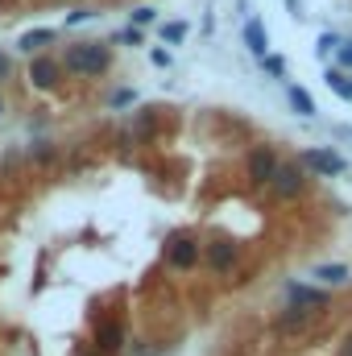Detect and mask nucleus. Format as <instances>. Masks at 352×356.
<instances>
[{"label":"nucleus","instance_id":"obj_1","mask_svg":"<svg viewBox=\"0 0 352 356\" xmlns=\"http://www.w3.org/2000/svg\"><path fill=\"white\" fill-rule=\"evenodd\" d=\"M58 63H63L67 75H83V79H91V75H104V71L112 67V50H108L104 42H75V46L63 50Z\"/></svg>","mask_w":352,"mask_h":356},{"label":"nucleus","instance_id":"obj_2","mask_svg":"<svg viewBox=\"0 0 352 356\" xmlns=\"http://www.w3.org/2000/svg\"><path fill=\"white\" fill-rule=\"evenodd\" d=\"M199 257H203V249H199V241L195 236H186V232H178L166 241V266L178 269V273H186V269L199 266Z\"/></svg>","mask_w":352,"mask_h":356},{"label":"nucleus","instance_id":"obj_3","mask_svg":"<svg viewBox=\"0 0 352 356\" xmlns=\"http://www.w3.org/2000/svg\"><path fill=\"white\" fill-rule=\"evenodd\" d=\"M298 166H303V170H315L319 178H340L349 170V162H344L336 149H303V154H298Z\"/></svg>","mask_w":352,"mask_h":356},{"label":"nucleus","instance_id":"obj_4","mask_svg":"<svg viewBox=\"0 0 352 356\" xmlns=\"http://www.w3.org/2000/svg\"><path fill=\"white\" fill-rule=\"evenodd\" d=\"M269 191H273L278 199H298V195L307 191V170H303L298 162H282L278 175H273V182H269Z\"/></svg>","mask_w":352,"mask_h":356},{"label":"nucleus","instance_id":"obj_5","mask_svg":"<svg viewBox=\"0 0 352 356\" xmlns=\"http://www.w3.org/2000/svg\"><path fill=\"white\" fill-rule=\"evenodd\" d=\"M278 149L273 145H253L249 149V162H245V175H249V182H273V175H278Z\"/></svg>","mask_w":352,"mask_h":356},{"label":"nucleus","instance_id":"obj_6","mask_svg":"<svg viewBox=\"0 0 352 356\" xmlns=\"http://www.w3.org/2000/svg\"><path fill=\"white\" fill-rule=\"evenodd\" d=\"M58 79H63V63L54 54H33L29 58V83L38 91H54Z\"/></svg>","mask_w":352,"mask_h":356},{"label":"nucleus","instance_id":"obj_7","mask_svg":"<svg viewBox=\"0 0 352 356\" xmlns=\"http://www.w3.org/2000/svg\"><path fill=\"white\" fill-rule=\"evenodd\" d=\"M286 302L294 307V311H323L328 302H332V294L328 290H319V286H303V282H290L286 286Z\"/></svg>","mask_w":352,"mask_h":356},{"label":"nucleus","instance_id":"obj_8","mask_svg":"<svg viewBox=\"0 0 352 356\" xmlns=\"http://www.w3.org/2000/svg\"><path fill=\"white\" fill-rule=\"evenodd\" d=\"M125 323L120 319H99L95 323V348L104 356H116V353H125Z\"/></svg>","mask_w":352,"mask_h":356},{"label":"nucleus","instance_id":"obj_9","mask_svg":"<svg viewBox=\"0 0 352 356\" xmlns=\"http://www.w3.org/2000/svg\"><path fill=\"white\" fill-rule=\"evenodd\" d=\"M237 257H241V249L232 245V241H211V245H203V261L211 273H228V269L237 266Z\"/></svg>","mask_w":352,"mask_h":356},{"label":"nucleus","instance_id":"obj_10","mask_svg":"<svg viewBox=\"0 0 352 356\" xmlns=\"http://www.w3.org/2000/svg\"><path fill=\"white\" fill-rule=\"evenodd\" d=\"M50 42H58V29H29V33H21V42H17V46L33 58V54H46V46H50Z\"/></svg>","mask_w":352,"mask_h":356},{"label":"nucleus","instance_id":"obj_11","mask_svg":"<svg viewBox=\"0 0 352 356\" xmlns=\"http://www.w3.org/2000/svg\"><path fill=\"white\" fill-rule=\"evenodd\" d=\"M245 46L253 50V58H257V63L269 54V33H265L262 21H245Z\"/></svg>","mask_w":352,"mask_h":356},{"label":"nucleus","instance_id":"obj_12","mask_svg":"<svg viewBox=\"0 0 352 356\" xmlns=\"http://www.w3.org/2000/svg\"><path fill=\"white\" fill-rule=\"evenodd\" d=\"M311 319H315L311 311H294V307H286V311H282V319H278V327H282V332H307V327H311Z\"/></svg>","mask_w":352,"mask_h":356},{"label":"nucleus","instance_id":"obj_13","mask_svg":"<svg viewBox=\"0 0 352 356\" xmlns=\"http://www.w3.org/2000/svg\"><path fill=\"white\" fill-rule=\"evenodd\" d=\"M286 95H290V108H294L298 116H315V112H319V108H315V99H311V91H303L298 83H290Z\"/></svg>","mask_w":352,"mask_h":356},{"label":"nucleus","instance_id":"obj_14","mask_svg":"<svg viewBox=\"0 0 352 356\" xmlns=\"http://www.w3.org/2000/svg\"><path fill=\"white\" fill-rule=\"evenodd\" d=\"M323 83H328V88L336 91L340 99H352V75L336 71V67H328V71H323Z\"/></svg>","mask_w":352,"mask_h":356},{"label":"nucleus","instance_id":"obj_15","mask_svg":"<svg viewBox=\"0 0 352 356\" xmlns=\"http://www.w3.org/2000/svg\"><path fill=\"white\" fill-rule=\"evenodd\" d=\"M311 277H319L323 286H344V282H349V266H340V261H336V266H315Z\"/></svg>","mask_w":352,"mask_h":356},{"label":"nucleus","instance_id":"obj_16","mask_svg":"<svg viewBox=\"0 0 352 356\" xmlns=\"http://www.w3.org/2000/svg\"><path fill=\"white\" fill-rule=\"evenodd\" d=\"M186 33H191V29H186V21H170V25H162V42H170V46H178Z\"/></svg>","mask_w":352,"mask_h":356},{"label":"nucleus","instance_id":"obj_17","mask_svg":"<svg viewBox=\"0 0 352 356\" xmlns=\"http://www.w3.org/2000/svg\"><path fill=\"white\" fill-rule=\"evenodd\" d=\"M29 158H33V162H42V166H46V162H54V158H58V154H54V145H50V141H38V145H29Z\"/></svg>","mask_w":352,"mask_h":356},{"label":"nucleus","instance_id":"obj_18","mask_svg":"<svg viewBox=\"0 0 352 356\" xmlns=\"http://www.w3.org/2000/svg\"><path fill=\"white\" fill-rule=\"evenodd\" d=\"M262 71H265V75H273V79H286V63H282L278 54H265V58H262Z\"/></svg>","mask_w":352,"mask_h":356},{"label":"nucleus","instance_id":"obj_19","mask_svg":"<svg viewBox=\"0 0 352 356\" xmlns=\"http://www.w3.org/2000/svg\"><path fill=\"white\" fill-rule=\"evenodd\" d=\"M336 50H340V38H336V33H323V38H319V58H328V54H336Z\"/></svg>","mask_w":352,"mask_h":356},{"label":"nucleus","instance_id":"obj_20","mask_svg":"<svg viewBox=\"0 0 352 356\" xmlns=\"http://www.w3.org/2000/svg\"><path fill=\"white\" fill-rule=\"evenodd\" d=\"M116 42H125V46H141V29H133V25H129V29H120V33H116Z\"/></svg>","mask_w":352,"mask_h":356},{"label":"nucleus","instance_id":"obj_21","mask_svg":"<svg viewBox=\"0 0 352 356\" xmlns=\"http://www.w3.org/2000/svg\"><path fill=\"white\" fill-rule=\"evenodd\" d=\"M150 21H154V8H133V29L150 25Z\"/></svg>","mask_w":352,"mask_h":356},{"label":"nucleus","instance_id":"obj_22","mask_svg":"<svg viewBox=\"0 0 352 356\" xmlns=\"http://www.w3.org/2000/svg\"><path fill=\"white\" fill-rule=\"evenodd\" d=\"M336 58H340V67H352V42H340V50H336Z\"/></svg>","mask_w":352,"mask_h":356},{"label":"nucleus","instance_id":"obj_23","mask_svg":"<svg viewBox=\"0 0 352 356\" xmlns=\"http://www.w3.org/2000/svg\"><path fill=\"white\" fill-rule=\"evenodd\" d=\"M150 58H154V67H170V50H154Z\"/></svg>","mask_w":352,"mask_h":356},{"label":"nucleus","instance_id":"obj_24","mask_svg":"<svg viewBox=\"0 0 352 356\" xmlns=\"http://www.w3.org/2000/svg\"><path fill=\"white\" fill-rule=\"evenodd\" d=\"M129 356H150V348H145V340H133V348H125Z\"/></svg>","mask_w":352,"mask_h":356},{"label":"nucleus","instance_id":"obj_25","mask_svg":"<svg viewBox=\"0 0 352 356\" xmlns=\"http://www.w3.org/2000/svg\"><path fill=\"white\" fill-rule=\"evenodd\" d=\"M336 356H352V336H344V340H340V348H336Z\"/></svg>","mask_w":352,"mask_h":356},{"label":"nucleus","instance_id":"obj_26","mask_svg":"<svg viewBox=\"0 0 352 356\" xmlns=\"http://www.w3.org/2000/svg\"><path fill=\"white\" fill-rule=\"evenodd\" d=\"M8 71H13V63H8V58L0 54V79H8Z\"/></svg>","mask_w":352,"mask_h":356},{"label":"nucleus","instance_id":"obj_27","mask_svg":"<svg viewBox=\"0 0 352 356\" xmlns=\"http://www.w3.org/2000/svg\"><path fill=\"white\" fill-rule=\"evenodd\" d=\"M0 116H4V99H0Z\"/></svg>","mask_w":352,"mask_h":356}]
</instances>
